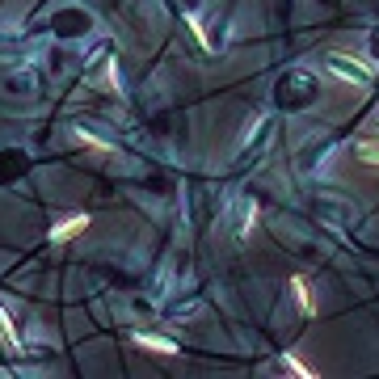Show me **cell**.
<instances>
[{
  "instance_id": "8992f818",
  "label": "cell",
  "mask_w": 379,
  "mask_h": 379,
  "mask_svg": "<svg viewBox=\"0 0 379 379\" xmlns=\"http://www.w3.org/2000/svg\"><path fill=\"white\" fill-rule=\"evenodd\" d=\"M186 26H190V30H194V38H198V47H202V51H211V38H207V30H202V21H198L194 13H186Z\"/></svg>"
},
{
  "instance_id": "6da1fadb",
  "label": "cell",
  "mask_w": 379,
  "mask_h": 379,
  "mask_svg": "<svg viewBox=\"0 0 379 379\" xmlns=\"http://www.w3.org/2000/svg\"><path fill=\"white\" fill-rule=\"evenodd\" d=\"M89 215H68V219H59L55 228H51V244H68L72 237H81V232H89Z\"/></svg>"
},
{
  "instance_id": "ba28073f",
  "label": "cell",
  "mask_w": 379,
  "mask_h": 379,
  "mask_svg": "<svg viewBox=\"0 0 379 379\" xmlns=\"http://www.w3.org/2000/svg\"><path fill=\"white\" fill-rule=\"evenodd\" d=\"M283 367L291 371V375H312V367H303V363H299L295 354H286V358H283Z\"/></svg>"
},
{
  "instance_id": "3957f363",
  "label": "cell",
  "mask_w": 379,
  "mask_h": 379,
  "mask_svg": "<svg viewBox=\"0 0 379 379\" xmlns=\"http://www.w3.org/2000/svg\"><path fill=\"white\" fill-rule=\"evenodd\" d=\"M135 346L152 350V354H177V346L169 337H156V333H135Z\"/></svg>"
},
{
  "instance_id": "5b68a950",
  "label": "cell",
  "mask_w": 379,
  "mask_h": 379,
  "mask_svg": "<svg viewBox=\"0 0 379 379\" xmlns=\"http://www.w3.org/2000/svg\"><path fill=\"white\" fill-rule=\"evenodd\" d=\"M72 135H76V143H85V147H93V152H110V143H105V140H97L93 131H85V127H76Z\"/></svg>"
},
{
  "instance_id": "7a4b0ae2",
  "label": "cell",
  "mask_w": 379,
  "mask_h": 379,
  "mask_svg": "<svg viewBox=\"0 0 379 379\" xmlns=\"http://www.w3.org/2000/svg\"><path fill=\"white\" fill-rule=\"evenodd\" d=\"M291 295H295V303H299V312H303V316H312V312H316V299H312L308 279H299V274H295V279H291Z\"/></svg>"
},
{
  "instance_id": "277c9868",
  "label": "cell",
  "mask_w": 379,
  "mask_h": 379,
  "mask_svg": "<svg viewBox=\"0 0 379 379\" xmlns=\"http://www.w3.org/2000/svg\"><path fill=\"white\" fill-rule=\"evenodd\" d=\"M0 341H4L9 350H17V346H21V341H17V329H13V321L4 316V308H0Z\"/></svg>"
},
{
  "instance_id": "52a82bcc",
  "label": "cell",
  "mask_w": 379,
  "mask_h": 379,
  "mask_svg": "<svg viewBox=\"0 0 379 379\" xmlns=\"http://www.w3.org/2000/svg\"><path fill=\"white\" fill-rule=\"evenodd\" d=\"M358 156H363V160H367V165H379V143L363 140V143H358Z\"/></svg>"
}]
</instances>
